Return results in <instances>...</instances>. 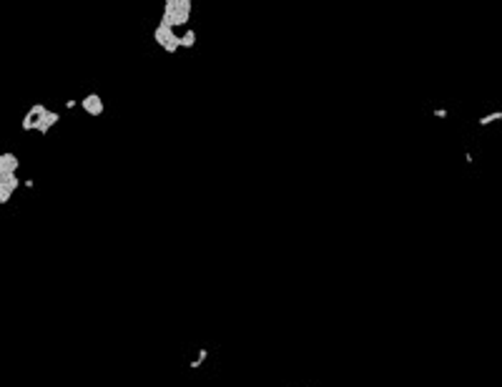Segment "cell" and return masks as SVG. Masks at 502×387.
Listing matches in <instances>:
<instances>
[{
	"label": "cell",
	"mask_w": 502,
	"mask_h": 387,
	"mask_svg": "<svg viewBox=\"0 0 502 387\" xmlns=\"http://www.w3.org/2000/svg\"><path fill=\"white\" fill-rule=\"evenodd\" d=\"M61 121V113L48 108V106H43V103H35V106L28 108V113L23 116V121H20V128L28 133V131H35L40 133V136H48L50 128Z\"/></svg>",
	"instance_id": "cell-1"
},
{
	"label": "cell",
	"mask_w": 502,
	"mask_h": 387,
	"mask_svg": "<svg viewBox=\"0 0 502 387\" xmlns=\"http://www.w3.org/2000/svg\"><path fill=\"white\" fill-rule=\"evenodd\" d=\"M191 5H194V0H164L161 23L176 28V31H186L191 20Z\"/></svg>",
	"instance_id": "cell-2"
},
{
	"label": "cell",
	"mask_w": 502,
	"mask_h": 387,
	"mask_svg": "<svg viewBox=\"0 0 502 387\" xmlns=\"http://www.w3.org/2000/svg\"><path fill=\"white\" fill-rule=\"evenodd\" d=\"M153 40H156V46L161 51H166V53H179L184 51L181 48V31H176V28L166 25V23H161L153 28Z\"/></svg>",
	"instance_id": "cell-3"
},
{
	"label": "cell",
	"mask_w": 502,
	"mask_h": 387,
	"mask_svg": "<svg viewBox=\"0 0 502 387\" xmlns=\"http://www.w3.org/2000/svg\"><path fill=\"white\" fill-rule=\"evenodd\" d=\"M81 108H83V113L98 118V116H103V111H106V103H103L100 93H85L81 98Z\"/></svg>",
	"instance_id": "cell-4"
},
{
	"label": "cell",
	"mask_w": 502,
	"mask_h": 387,
	"mask_svg": "<svg viewBox=\"0 0 502 387\" xmlns=\"http://www.w3.org/2000/svg\"><path fill=\"white\" fill-rule=\"evenodd\" d=\"M20 169V158L13 154V151H5V154H0V178H5V176H16Z\"/></svg>",
	"instance_id": "cell-5"
},
{
	"label": "cell",
	"mask_w": 502,
	"mask_h": 387,
	"mask_svg": "<svg viewBox=\"0 0 502 387\" xmlns=\"http://www.w3.org/2000/svg\"><path fill=\"white\" fill-rule=\"evenodd\" d=\"M18 186H20V176L16 174V176H5V178H0V204H8L10 199H13V194L18 191Z\"/></svg>",
	"instance_id": "cell-6"
},
{
	"label": "cell",
	"mask_w": 502,
	"mask_h": 387,
	"mask_svg": "<svg viewBox=\"0 0 502 387\" xmlns=\"http://www.w3.org/2000/svg\"><path fill=\"white\" fill-rule=\"evenodd\" d=\"M196 46V31L194 28H186V31H181V48L184 51H191Z\"/></svg>",
	"instance_id": "cell-7"
},
{
	"label": "cell",
	"mask_w": 502,
	"mask_h": 387,
	"mask_svg": "<svg viewBox=\"0 0 502 387\" xmlns=\"http://www.w3.org/2000/svg\"><path fill=\"white\" fill-rule=\"evenodd\" d=\"M206 357H209V350H199V354H196V360L191 362V369H196V367H199V365H201V362L206 360Z\"/></svg>",
	"instance_id": "cell-8"
},
{
	"label": "cell",
	"mask_w": 502,
	"mask_h": 387,
	"mask_svg": "<svg viewBox=\"0 0 502 387\" xmlns=\"http://www.w3.org/2000/svg\"><path fill=\"white\" fill-rule=\"evenodd\" d=\"M497 118H502V111H497V113H490V116H482V118H480V123L485 126V123H492V121H497Z\"/></svg>",
	"instance_id": "cell-9"
},
{
	"label": "cell",
	"mask_w": 502,
	"mask_h": 387,
	"mask_svg": "<svg viewBox=\"0 0 502 387\" xmlns=\"http://www.w3.org/2000/svg\"><path fill=\"white\" fill-rule=\"evenodd\" d=\"M435 116H437V118H445V116H447V111H445V108H437V111H435Z\"/></svg>",
	"instance_id": "cell-10"
}]
</instances>
